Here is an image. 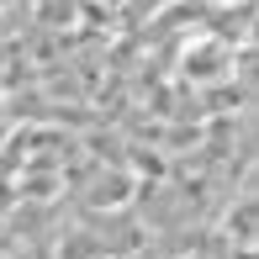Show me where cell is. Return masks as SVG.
<instances>
[{
  "label": "cell",
  "mask_w": 259,
  "mask_h": 259,
  "mask_svg": "<svg viewBox=\"0 0 259 259\" xmlns=\"http://www.w3.org/2000/svg\"><path fill=\"white\" fill-rule=\"evenodd\" d=\"M228 233H233L238 249H249V243H254V196H238V206L228 211Z\"/></svg>",
  "instance_id": "cell-2"
},
{
  "label": "cell",
  "mask_w": 259,
  "mask_h": 259,
  "mask_svg": "<svg viewBox=\"0 0 259 259\" xmlns=\"http://www.w3.org/2000/svg\"><path fill=\"white\" fill-rule=\"evenodd\" d=\"M122 191H133V180H127V175H111V180L101 175L96 191H90V201H96V206H122V201H127Z\"/></svg>",
  "instance_id": "cell-3"
},
{
  "label": "cell",
  "mask_w": 259,
  "mask_h": 259,
  "mask_svg": "<svg viewBox=\"0 0 259 259\" xmlns=\"http://www.w3.org/2000/svg\"><path fill=\"white\" fill-rule=\"evenodd\" d=\"M185 69H191L196 79H217V74L233 69V48H228V42H206V48L185 53Z\"/></svg>",
  "instance_id": "cell-1"
}]
</instances>
